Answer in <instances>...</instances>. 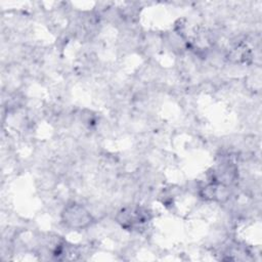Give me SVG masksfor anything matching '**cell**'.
I'll return each instance as SVG.
<instances>
[{"mask_svg":"<svg viewBox=\"0 0 262 262\" xmlns=\"http://www.w3.org/2000/svg\"><path fill=\"white\" fill-rule=\"evenodd\" d=\"M62 221L71 228L81 229L91 224L92 216L82 205L72 204L62 211Z\"/></svg>","mask_w":262,"mask_h":262,"instance_id":"6da1fadb","label":"cell"}]
</instances>
